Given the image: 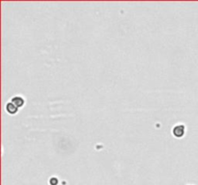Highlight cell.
<instances>
[{
  "label": "cell",
  "instance_id": "2",
  "mask_svg": "<svg viewBox=\"0 0 198 185\" xmlns=\"http://www.w3.org/2000/svg\"><path fill=\"white\" fill-rule=\"evenodd\" d=\"M11 102H13L17 107H21L24 104V100L21 96H14Z\"/></svg>",
  "mask_w": 198,
  "mask_h": 185
},
{
  "label": "cell",
  "instance_id": "4",
  "mask_svg": "<svg viewBox=\"0 0 198 185\" xmlns=\"http://www.w3.org/2000/svg\"><path fill=\"white\" fill-rule=\"evenodd\" d=\"M49 184H50V185H57L58 184V180L56 177H51L50 180H49Z\"/></svg>",
  "mask_w": 198,
  "mask_h": 185
},
{
  "label": "cell",
  "instance_id": "3",
  "mask_svg": "<svg viewBox=\"0 0 198 185\" xmlns=\"http://www.w3.org/2000/svg\"><path fill=\"white\" fill-rule=\"evenodd\" d=\"M6 110H7V112H9L10 114H16L17 112V107L13 102H10L6 105Z\"/></svg>",
  "mask_w": 198,
  "mask_h": 185
},
{
  "label": "cell",
  "instance_id": "1",
  "mask_svg": "<svg viewBox=\"0 0 198 185\" xmlns=\"http://www.w3.org/2000/svg\"><path fill=\"white\" fill-rule=\"evenodd\" d=\"M173 134H174L175 137L180 138L184 136L185 134V125H177L173 128Z\"/></svg>",
  "mask_w": 198,
  "mask_h": 185
}]
</instances>
